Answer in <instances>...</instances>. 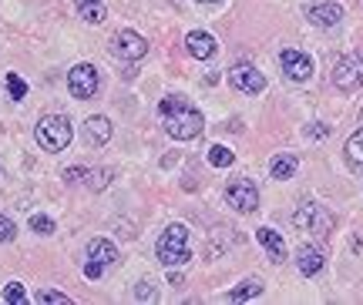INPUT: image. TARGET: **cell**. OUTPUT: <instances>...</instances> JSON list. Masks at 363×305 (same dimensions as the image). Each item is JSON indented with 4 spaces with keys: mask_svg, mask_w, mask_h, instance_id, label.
Returning <instances> with one entry per match:
<instances>
[{
    "mask_svg": "<svg viewBox=\"0 0 363 305\" xmlns=\"http://www.w3.org/2000/svg\"><path fill=\"white\" fill-rule=\"evenodd\" d=\"M225 202L233 205L235 212H256L259 208V191H256V185L249 178H233L229 185H225Z\"/></svg>",
    "mask_w": 363,
    "mask_h": 305,
    "instance_id": "7",
    "label": "cell"
},
{
    "mask_svg": "<svg viewBox=\"0 0 363 305\" xmlns=\"http://www.w3.org/2000/svg\"><path fill=\"white\" fill-rule=\"evenodd\" d=\"M306 134H310V138H326V134H330V127L326 125H310L306 127Z\"/></svg>",
    "mask_w": 363,
    "mask_h": 305,
    "instance_id": "31",
    "label": "cell"
},
{
    "mask_svg": "<svg viewBox=\"0 0 363 305\" xmlns=\"http://www.w3.org/2000/svg\"><path fill=\"white\" fill-rule=\"evenodd\" d=\"M333 84H337L343 94H353V91L363 88V54L340 57L337 67H333Z\"/></svg>",
    "mask_w": 363,
    "mask_h": 305,
    "instance_id": "5",
    "label": "cell"
},
{
    "mask_svg": "<svg viewBox=\"0 0 363 305\" xmlns=\"http://www.w3.org/2000/svg\"><path fill=\"white\" fill-rule=\"evenodd\" d=\"M256 238H259V245L269 252V258L279 265V262H286V242H283V235L279 231H272V229H259L256 231Z\"/></svg>",
    "mask_w": 363,
    "mask_h": 305,
    "instance_id": "13",
    "label": "cell"
},
{
    "mask_svg": "<svg viewBox=\"0 0 363 305\" xmlns=\"http://www.w3.org/2000/svg\"><path fill=\"white\" fill-rule=\"evenodd\" d=\"M293 225H296L299 231H310V235H320V238H326V235L333 231V225H337V218L330 215L323 205L303 202L296 212H293Z\"/></svg>",
    "mask_w": 363,
    "mask_h": 305,
    "instance_id": "3",
    "label": "cell"
},
{
    "mask_svg": "<svg viewBox=\"0 0 363 305\" xmlns=\"http://www.w3.org/2000/svg\"><path fill=\"white\" fill-rule=\"evenodd\" d=\"M13 235H17L13 221L7 215H0V242H13Z\"/></svg>",
    "mask_w": 363,
    "mask_h": 305,
    "instance_id": "27",
    "label": "cell"
},
{
    "mask_svg": "<svg viewBox=\"0 0 363 305\" xmlns=\"http://www.w3.org/2000/svg\"><path fill=\"white\" fill-rule=\"evenodd\" d=\"M84 131H88V138L94 141V144H108V141H111V121H108V117H101V115L88 117Z\"/></svg>",
    "mask_w": 363,
    "mask_h": 305,
    "instance_id": "17",
    "label": "cell"
},
{
    "mask_svg": "<svg viewBox=\"0 0 363 305\" xmlns=\"http://www.w3.org/2000/svg\"><path fill=\"white\" fill-rule=\"evenodd\" d=\"M229 81H233V88L242 91V94H262V91H266V77H262V71H256L252 64H235L233 71H229Z\"/></svg>",
    "mask_w": 363,
    "mask_h": 305,
    "instance_id": "9",
    "label": "cell"
},
{
    "mask_svg": "<svg viewBox=\"0 0 363 305\" xmlns=\"http://www.w3.org/2000/svg\"><path fill=\"white\" fill-rule=\"evenodd\" d=\"M306 17L316 27H337L343 21V7L340 4H313V7H306Z\"/></svg>",
    "mask_w": 363,
    "mask_h": 305,
    "instance_id": "11",
    "label": "cell"
},
{
    "mask_svg": "<svg viewBox=\"0 0 363 305\" xmlns=\"http://www.w3.org/2000/svg\"><path fill=\"white\" fill-rule=\"evenodd\" d=\"M158 115H162V125L169 131V138H175V141H192L206 127V117L199 115L192 104L182 101V98H165V101L158 104Z\"/></svg>",
    "mask_w": 363,
    "mask_h": 305,
    "instance_id": "1",
    "label": "cell"
},
{
    "mask_svg": "<svg viewBox=\"0 0 363 305\" xmlns=\"http://www.w3.org/2000/svg\"><path fill=\"white\" fill-rule=\"evenodd\" d=\"M360 125H363V111H360Z\"/></svg>",
    "mask_w": 363,
    "mask_h": 305,
    "instance_id": "33",
    "label": "cell"
},
{
    "mask_svg": "<svg viewBox=\"0 0 363 305\" xmlns=\"http://www.w3.org/2000/svg\"><path fill=\"white\" fill-rule=\"evenodd\" d=\"M111 54L121 57V61H142L145 54H148V44H145L142 34L121 30V34H115V40H111Z\"/></svg>",
    "mask_w": 363,
    "mask_h": 305,
    "instance_id": "8",
    "label": "cell"
},
{
    "mask_svg": "<svg viewBox=\"0 0 363 305\" xmlns=\"http://www.w3.org/2000/svg\"><path fill=\"white\" fill-rule=\"evenodd\" d=\"M38 302L40 305H51V302H57V305H67L71 299H67L65 292H51V289H44V292H38Z\"/></svg>",
    "mask_w": 363,
    "mask_h": 305,
    "instance_id": "26",
    "label": "cell"
},
{
    "mask_svg": "<svg viewBox=\"0 0 363 305\" xmlns=\"http://www.w3.org/2000/svg\"><path fill=\"white\" fill-rule=\"evenodd\" d=\"M235 161V154L229 151V148H222V144H212L208 148V165H216V168H229Z\"/></svg>",
    "mask_w": 363,
    "mask_h": 305,
    "instance_id": "21",
    "label": "cell"
},
{
    "mask_svg": "<svg viewBox=\"0 0 363 305\" xmlns=\"http://www.w3.org/2000/svg\"><path fill=\"white\" fill-rule=\"evenodd\" d=\"M71 121L65 115H48L40 117L38 125V144L44 151H65L67 144H71Z\"/></svg>",
    "mask_w": 363,
    "mask_h": 305,
    "instance_id": "4",
    "label": "cell"
},
{
    "mask_svg": "<svg viewBox=\"0 0 363 305\" xmlns=\"http://www.w3.org/2000/svg\"><path fill=\"white\" fill-rule=\"evenodd\" d=\"M7 91H11L13 101H24V98H27V84L17 74H7Z\"/></svg>",
    "mask_w": 363,
    "mask_h": 305,
    "instance_id": "23",
    "label": "cell"
},
{
    "mask_svg": "<svg viewBox=\"0 0 363 305\" xmlns=\"http://www.w3.org/2000/svg\"><path fill=\"white\" fill-rule=\"evenodd\" d=\"M256 295H262V282L259 279H249V282H242L239 289H233V292H229V299H233V302H246V299H256Z\"/></svg>",
    "mask_w": 363,
    "mask_h": 305,
    "instance_id": "20",
    "label": "cell"
},
{
    "mask_svg": "<svg viewBox=\"0 0 363 305\" xmlns=\"http://www.w3.org/2000/svg\"><path fill=\"white\" fill-rule=\"evenodd\" d=\"M279 64H283V74L289 77V81H296V84L310 81V74H313V61L303 51H293V47L279 54Z\"/></svg>",
    "mask_w": 363,
    "mask_h": 305,
    "instance_id": "10",
    "label": "cell"
},
{
    "mask_svg": "<svg viewBox=\"0 0 363 305\" xmlns=\"http://www.w3.org/2000/svg\"><path fill=\"white\" fill-rule=\"evenodd\" d=\"M155 252H158V262H162L165 268L185 265V262L192 258V248H189V229H185V225H179V221H175V225H169V229L162 231Z\"/></svg>",
    "mask_w": 363,
    "mask_h": 305,
    "instance_id": "2",
    "label": "cell"
},
{
    "mask_svg": "<svg viewBox=\"0 0 363 305\" xmlns=\"http://www.w3.org/2000/svg\"><path fill=\"white\" fill-rule=\"evenodd\" d=\"M101 272H104V265H98V262H84V275H88V279H101Z\"/></svg>",
    "mask_w": 363,
    "mask_h": 305,
    "instance_id": "30",
    "label": "cell"
},
{
    "mask_svg": "<svg viewBox=\"0 0 363 305\" xmlns=\"http://www.w3.org/2000/svg\"><path fill=\"white\" fill-rule=\"evenodd\" d=\"M323 262L326 258H323V252H320L316 245H303V248L296 252V265H299L303 275H316V272L323 268Z\"/></svg>",
    "mask_w": 363,
    "mask_h": 305,
    "instance_id": "15",
    "label": "cell"
},
{
    "mask_svg": "<svg viewBox=\"0 0 363 305\" xmlns=\"http://www.w3.org/2000/svg\"><path fill=\"white\" fill-rule=\"evenodd\" d=\"M185 47H189V54H192V57L208 61V57L216 54V38H212V34H206V30H192V34L185 38Z\"/></svg>",
    "mask_w": 363,
    "mask_h": 305,
    "instance_id": "12",
    "label": "cell"
},
{
    "mask_svg": "<svg viewBox=\"0 0 363 305\" xmlns=\"http://www.w3.org/2000/svg\"><path fill=\"white\" fill-rule=\"evenodd\" d=\"M4 302L7 305H27V289L21 285V282H11L7 292H4Z\"/></svg>",
    "mask_w": 363,
    "mask_h": 305,
    "instance_id": "22",
    "label": "cell"
},
{
    "mask_svg": "<svg viewBox=\"0 0 363 305\" xmlns=\"http://www.w3.org/2000/svg\"><path fill=\"white\" fill-rule=\"evenodd\" d=\"M347 165L363 175V125L357 127V134H350V141H347Z\"/></svg>",
    "mask_w": 363,
    "mask_h": 305,
    "instance_id": "18",
    "label": "cell"
},
{
    "mask_svg": "<svg viewBox=\"0 0 363 305\" xmlns=\"http://www.w3.org/2000/svg\"><path fill=\"white\" fill-rule=\"evenodd\" d=\"M30 231H38V235H54V221L48 215H34L30 218Z\"/></svg>",
    "mask_w": 363,
    "mask_h": 305,
    "instance_id": "24",
    "label": "cell"
},
{
    "mask_svg": "<svg viewBox=\"0 0 363 305\" xmlns=\"http://www.w3.org/2000/svg\"><path fill=\"white\" fill-rule=\"evenodd\" d=\"M296 168H299V158L286 151V154H276V158L269 161V175L276 181H286V178H293V175H296Z\"/></svg>",
    "mask_w": 363,
    "mask_h": 305,
    "instance_id": "16",
    "label": "cell"
},
{
    "mask_svg": "<svg viewBox=\"0 0 363 305\" xmlns=\"http://www.w3.org/2000/svg\"><path fill=\"white\" fill-rule=\"evenodd\" d=\"M111 175H115L111 168H98V171H91V188H94V191H101L104 185L111 181Z\"/></svg>",
    "mask_w": 363,
    "mask_h": 305,
    "instance_id": "25",
    "label": "cell"
},
{
    "mask_svg": "<svg viewBox=\"0 0 363 305\" xmlns=\"http://www.w3.org/2000/svg\"><path fill=\"white\" fill-rule=\"evenodd\" d=\"M199 4H219V0H199Z\"/></svg>",
    "mask_w": 363,
    "mask_h": 305,
    "instance_id": "32",
    "label": "cell"
},
{
    "mask_svg": "<svg viewBox=\"0 0 363 305\" xmlns=\"http://www.w3.org/2000/svg\"><path fill=\"white\" fill-rule=\"evenodd\" d=\"M135 299H142V302H152V299H155V289H152V282H142V285L135 289Z\"/></svg>",
    "mask_w": 363,
    "mask_h": 305,
    "instance_id": "28",
    "label": "cell"
},
{
    "mask_svg": "<svg viewBox=\"0 0 363 305\" xmlns=\"http://www.w3.org/2000/svg\"><path fill=\"white\" fill-rule=\"evenodd\" d=\"M78 13L88 24H101L104 17H108V7H104L101 0H78Z\"/></svg>",
    "mask_w": 363,
    "mask_h": 305,
    "instance_id": "19",
    "label": "cell"
},
{
    "mask_svg": "<svg viewBox=\"0 0 363 305\" xmlns=\"http://www.w3.org/2000/svg\"><path fill=\"white\" fill-rule=\"evenodd\" d=\"M88 258L108 268V265H115V262H118V248L108 242V238H91V242H88Z\"/></svg>",
    "mask_w": 363,
    "mask_h": 305,
    "instance_id": "14",
    "label": "cell"
},
{
    "mask_svg": "<svg viewBox=\"0 0 363 305\" xmlns=\"http://www.w3.org/2000/svg\"><path fill=\"white\" fill-rule=\"evenodd\" d=\"M101 88V81H98V71H94V64H78V67H71L67 71V91L81 98V101H88L94 98Z\"/></svg>",
    "mask_w": 363,
    "mask_h": 305,
    "instance_id": "6",
    "label": "cell"
},
{
    "mask_svg": "<svg viewBox=\"0 0 363 305\" xmlns=\"http://www.w3.org/2000/svg\"><path fill=\"white\" fill-rule=\"evenodd\" d=\"M88 175H91L88 168H67V171H65V181H71V185H74V181H84Z\"/></svg>",
    "mask_w": 363,
    "mask_h": 305,
    "instance_id": "29",
    "label": "cell"
}]
</instances>
